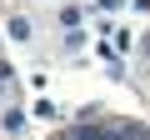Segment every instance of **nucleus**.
Listing matches in <instances>:
<instances>
[{
    "label": "nucleus",
    "instance_id": "7ed1b4c3",
    "mask_svg": "<svg viewBox=\"0 0 150 140\" xmlns=\"http://www.w3.org/2000/svg\"><path fill=\"white\" fill-rule=\"evenodd\" d=\"M140 55H145V60H150V30H145V35H140Z\"/></svg>",
    "mask_w": 150,
    "mask_h": 140
},
{
    "label": "nucleus",
    "instance_id": "39448f33",
    "mask_svg": "<svg viewBox=\"0 0 150 140\" xmlns=\"http://www.w3.org/2000/svg\"><path fill=\"white\" fill-rule=\"evenodd\" d=\"M115 5H120V0H100V10H115Z\"/></svg>",
    "mask_w": 150,
    "mask_h": 140
},
{
    "label": "nucleus",
    "instance_id": "20e7f679",
    "mask_svg": "<svg viewBox=\"0 0 150 140\" xmlns=\"http://www.w3.org/2000/svg\"><path fill=\"white\" fill-rule=\"evenodd\" d=\"M10 75H15V70H10V65H5V60H0V85H5V80H10Z\"/></svg>",
    "mask_w": 150,
    "mask_h": 140
},
{
    "label": "nucleus",
    "instance_id": "f03ea898",
    "mask_svg": "<svg viewBox=\"0 0 150 140\" xmlns=\"http://www.w3.org/2000/svg\"><path fill=\"white\" fill-rule=\"evenodd\" d=\"M0 125H5V130H10V135H15V130H20V125H25V115H20V110H15V105H10V110H5V115H0Z\"/></svg>",
    "mask_w": 150,
    "mask_h": 140
},
{
    "label": "nucleus",
    "instance_id": "f257e3e1",
    "mask_svg": "<svg viewBox=\"0 0 150 140\" xmlns=\"http://www.w3.org/2000/svg\"><path fill=\"white\" fill-rule=\"evenodd\" d=\"M10 40H30V20L25 15H10Z\"/></svg>",
    "mask_w": 150,
    "mask_h": 140
}]
</instances>
